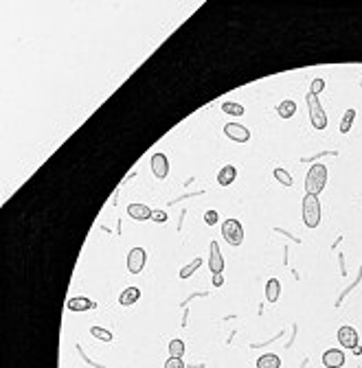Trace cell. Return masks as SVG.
Segmentation results:
<instances>
[{"label":"cell","mask_w":362,"mask_h":368,"mask_svg":"<svg viewBox=\"0 0 362 368\" xmlns=\"http://www.w3.org/2000/svg\"><path fill=\"white\" fill-rule=\"evenodd\" d=\"M325 186H327V167L318 162V165L310 167L307 176H305V193L318 195V193H323Z\"/></svg>","instance_id":"cell-1"},{"label":"cell","mask_w":362,"mask_h":368,"mask_svg":"<svg viewBox=\"0 0 362 368\" xmlns=\"http://www.w3.org/2000/svg\"><path fill=\"white\" fill-rule=\"evenodd\" d=\"M305 103H307V112H310V123L314 129H325L327 127V112L323 110L318 96L307 92L305 94Z\"/></svg>","instance_id":"cell-2"},{"label":"cell","mask_w":362,"mask_h":368,"mask_svg":"<svg viewBox=\"0 0 362 368\" xmlns=\"http://www.w3.org/2000/svg\"><path fill=\"white\" fill-rule=\"evenodd\" d=\"M303 224H305L307 228H316L320 224V202H318V195L305 193V198H303Z\"/></svg>","instance_id":"cell-3"},{"label":"cell","mask_w":362,"mask_h":368,"mask_svg":"<svg viewBox=\"0 0 362 368\" xmlns=\"http://www.w3.org/2000/svg\"><path fill=\"white\" fill-rule=\"evenodd\" d=\"M222 237L228 241V245H242L244 241V226L237 219H226L222 222Z\"/></svg>","instance_id":"cell-4"},{"label":"cell","mask_w":362,"mask_h":368,"mask_svg":"<svg viewBox=\"0 0 362 368\" xmlns=\"http://www.w3.org/2000/svg\"><path fill=\"white\" fill-rule=\"evenodd\" d=\"M145 261H147V255L143 248H132L128 255V269L132 274H141L145 267Z\"/></svg>","instance_id":"cell-5"},{"label":"cell","mask_w":362,"mask_h":368,"mask_svg":"<svg viewBox=\"0 0 362 368\" xmlns=\"http://www.w3.org/2000/svg\"><path fill=\"white\" fill-rule=\"evenodd\" d=\"M224 134L230 138V141H235V143H246V141H250L248 127L240 125V123H226V125H224Z\"/></svg>","instance_id":"cell-6"},{"label":"cell","mask_w":362,"mask_h":368,"mask_svg":"<svg viewBox=\"0 0 362 368\" xmlns=\"http://www.w3.org/2000/svg\"><path fill=\"white\" fill-rule=\"evenodd\" d=\"M338 342H340V346L353 351L356 346H360L358 331L353 329V326H340V329H338Z\"/></svg>","instance_id":"cell-7"},{"label":"cell","mask_w":362,"mask_h":368,"mask_svg":"<svg viewBox=\"0 0 362 368\" xmlns=\"http://www.w3.org/2000/svg\"><path fill=\"white\" fill-rule=\"evenodd\" d=\"M150 165H152V173L158 180H165L169 176V158L165 153H154Z\"/></svg>","instance_id":"cell-8"},{"label":"cell","mask_w":362,"mask_h":368,"mask_svg":"<svg viewBox=\"0 0 362 368\" xmlns=\"http://www.w3.org/2000/svg\"><path fill=\"white\" fill-rule=\"evenodd\" d=\"M209 269H211L213 274H222V269H224V257H222V250H220V243L218 241H211Z\"/></svg>","instance_id":"cell-9"},{"label":"cell","mask_w":362,"mask_h":368,"mask_svg":"<svg viewBox=\"0 0 362 368\" xmlns=\"http://www.w3.org/2000/svg\"><path fill=\"white\" fill-rule=\"evenodd\" d=\"M323 364L325 368H340L345 364V353L340 348H327L323 353Z\"/></svg>","instance_id":"cell-10"},{"label":"cell","mask_w":362,"mask_h":368,"mask_svg":"<svg viewBox=\"0 0 362 368\" xmlns=\"http://www.w3.org/2000/svg\"><path fill=\"white\" fill-rule=\"evenodd\" d=\"M128 215L132 219H136V222H145V219H152V208L145 206V204H130Z\"/></svg>","instance_id":"cell-11"},{"label":"cell","mask_w":362,"mask_h":368,"mask_svg":"<svg viewBox=\"0 0 362 368\" xmlns=\"http://www.w3.org/2000/svg\"><path fill=\"white\" fill-rule=\"evenodd\" d=\"M66 307H68L70 312H88V309H95V302L86 296H73L66 302Z\"/></svg>","instance_id":"cell-12"},{"label":"cell","mask_w":362,"mask_h":368,"mask_svg":"<svg viewBox=\"0 0 362 368\" xmlns=\"http://www.w3.org/2000/svg\"><path fill=\"white\" fill-rule=\"evenodd\" d=\"M235 178H237V169L233 165H226V167H222V171L218 173V184L220 186H228V184L235 182Z\"/></svg>","instance_id":"cell-13"},{"label":"cell","mask_w":362,"mask_h":368,"mask_svg":"<svg viewBox=\"0 0 362 368\" xmlns=\"http://www.w3.org/2000/svg\"><path fill=\"white\" fill-rule=\"evenodd\" d=\"M138 298H141V289H138V287H128V289L121 292L119 302H121L123 307H130V305H134Z\"/></svg>","instance_id":"cell-14"},{"label":"cell","mask_w":362,"mask_h":368,"mask_svg":"<svg viewBox=\"0 0 362 368\" xmlns=\"http://www.w3.org/2000/svg\"><path fill=\"white\" fill-rule=\"evenodd\" d=\"M257 368H281V359L275 353H266L257 359Z\"/></svg>","instance_id":"cell-15"},{"label":"cell","mask_w":362,"mask_h":368,"mask_svg":"<svg viewBox=\"0 0 362 368\" xmlns=\"http://www.w3.org/2000/svg\"><path fill=\"white\" fill-rule=\"evenodd\" d=\"M294 112H296V103L292 99H285V101H281V103L277 105V114L281 119H292Z\"/></svg>","instance_id":"cell-16"},{"label":"cell","mask_w":362,"mask_h":368,"mask_svg":"<svg viewBox=\"0 0 362 368\" xmlns=\"http://www.w3.org/2000/svg\"><path fill=\"white\" fill-rule=\"evenodd\" d=\"M279 296H281V283H279L277 279H270L268 285H266V298H268V302H277Z\"/></svg>","instance_id":"cell-17"},{"label":"cell","mask_w":362,"mask_h":368,"mask_svg":"<svg viewBox=\"0 0 362 368\" xmlns=\"http://www.w3.org/2000/svg\"><path fill=\"white\" fill-rule=\"evenodd\" d=\"M222 112L230 114V117H242V114H244V105L235 103V101H226V103H222Z\"/></svg>","instance_id":"cell-18"},{"label":"cell","mask_w":362,"mask_h":368,"mask_svg":"<svg viewBox=\"0 0 362 368\" xmlns=\"http://www.w3.org/2000/svg\"><path fill=\"white\" fill-rule=\"evenodd\" d=\"M185 351H187V346H185L183 340H171L169 342V357H183Z\"/></svg>","instance_id":"cell-19"},{"label":"cell","mask_w":362,"mask_h":368,"mask_svg":"<svg viewBox=\"0 0 362 368\" xmlns=\"http://www.w3.org/2000/svg\"><path fill=\"white\" fill-rule=\"evenodd\" d=\"M353 119H356V110H347L345 112V117H342V121H340V134H347L349 129H351V125H353Z\"/></svg>","instance_id":"cell-20"},{"label":"cell","mask_w":362,"mask_h":368,"mask_svg":"<svg viewBox=\"0 0 362 368\" xmlns=\"http://www.w3.org/2000/svg\"><path fill=\"white\" fill-rule=\"evenodd\" d=\"M273 176H275V180H279V182H281L283 186H292V184H294V178L287 173L285 169H275Z\"/></svg>","instance_id":"cell-21"},{"label":"cell","mask_w":362,"mask_h":368,"mask_svg":"<svg viewBox=\"0 0 362 368\" xmlns=\"http://www.w3.org/2000/svg\"><path fill=\"white\" fill-rule=\"evenodd\" d=\"M202 263H204V261H202L200 257H197V259H193V261H191V263H189L187 267H183V269H180V279H189V276H191V274H193L195 269L200 267Z\"/></svg>","instance_id":"cell-22"},{"label":"cell","mask_w":362,"mask_h":368,"mask_svg":"<svg viewBox=\"0 0 362 368\" xmlns=\"http://www.w3.org/2000/svg\"><path fill=\"white\" fill-rule=\"evenodd\" d=\"M90 333H93L97 340H103V342H112V333H110L108 329H103V326H93V329H90Z\"/></svg>","instance_id":"cell-23"},{"label":"cell","mask_w":362,"mask_h":368,"mask_svg":"<svg viewBox=\"0 0 362 368\" xmlns=\"http://www.w3.org/2000/svg\"><path fill=\"white\" fill-rule=\"evenodd\" d=\"M323 90H325V79H320V77H318V79L312 81V86H310V92H312V94H316V96H318L320 92H323Z\"/></svg>","instance_id":"cell-24"},{"label":"cell","mask_w":362,"mask_h":368,"mask_svg":"<svg viewBox=\"0 0 362 368\" xmlns=\"http://www.w3.org/2000/svg\"><path fill=\"white\" fill-rule=\"evenodd\" d=\"M218 219H220L218 210H204V222H207L209 226H215V224H218Z\"/></svg>","instance_id":"cell-25"},{"label":"cell","mask_w":362,"mask_h":368,"mask_svg":"<svg viewBox=\"0 0 362 368\" xmlns=\"http://www.w3.org/2000/svg\"><path fill=\"white\" fill-rule=\"evenodd\" d=\"M165 368H185L183 357H169L167 362H165Z\"/></svg>","instance_id":"cell-26"},{"label":"cell","mask_w":362,"mask_h":368,"mask_svg":"<svg viewBox=\"0 0 362 368\" xmlns=\"http://www.w3.org/2000/svg\"><path fill=\"white\" fill-rule=\"evenodd\" d=\"M152 222H156V224L167 222V212L165 210H152Z\"/></svg>","instance_id":"cell-27"},{"label":"cell","mask_w":362,"mask_h":368,"mask_svg":"<svg viewBox=\"0 0 362 368\" xmlns=\"http://www.w3.org/2000/svg\"><path fill=\"white\" fill-rule=\"evenodd\" d=\"M213 285H215V287H222V285H224V276H222V274H213Z\"/></svg>","instance_id":"cell-28"}]
</instances>
